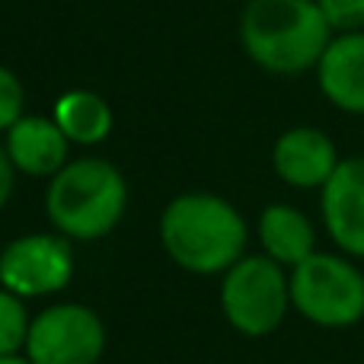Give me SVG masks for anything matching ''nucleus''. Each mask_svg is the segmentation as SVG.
<instances>
[{"mask_svg":"<svg viewBox=\"0 0 364 364\" xmlns=\"http://www.w3.org/2000/svg\"><path fill=\"white\" fill-rule=\"evenodd\" d=\"M51 119L58 122V128L64 132V138L74 147H96L112 134L115 128V112L109 106L106 96H100L96 90H68L55 100Z\"/></svg>","mask_w":364,"mask_h":364,"instance_id":"13","label":"nucleus"},{"mask_svg":"<svg viewBox=\"0 0 364 364\" xmlns=\"http://www.w3.org/2000/svg\"><path fill=\"white\" fill-rule=\"evenodd\" d=\"M128 211V182L112 160L70 157L45 186V218L70 243H93L122 224Z\"/></svg>","mask_w":364,"mask_h":364,"instance_id":"3","label":"nucleus"},{"mask_svg":"<svg viewBox=\"0 0 364 364\" xmlns=\"http://www.w3.org/2000/svg\"><path fill=\"white\" fill-rule=\"evenodd\" d=\"M74 246L61 233L32 230L0 250V288L23 301L61 294L74 278Z\"/></svg>","mask_w":364,"mask_h":364,"instance_id":"7","label":"nucleus"},{"mask_svg":"<svg viewBox=\"0 0 364 364\" xmlns=\"http://www.w3.org/2000/svg\"><path fill=\"white\" fill-rule=\"evenodd\" d=\"M106 323L87 304H51L32 316L26 358L32 364H100L106 355Z\"/></svg>","mask_w":364,"mask_h":364,"instance_id":"6","label":"nucleus"},{"mask_svg":"<svg viewBox=\"0 0 364 364\" xmlns=\"http://www.w3.org/2000/svg\"><path fill=\"white\" fill-rule=\"evenodd\" d=\"M314 74L329 106L346 115H364V32L333 36Z\"/></svg>","mask_w":364,"mask_h":364,"instance_id":"11","label":"nucleus"},{"mask_svg":"<svg viewBox=\"0 0 364 364\" xmlns=\"http://www.w3.org/2000/svg\"><path fill=\"white\" fill-rule=\"evenodd\" d=\"M336 36L364 32V0H316Z\"/></svg>","mask_w":364,"mask_h":364,"instance_id":"16","label":"nucleus"},{"mask_svg":"<svg viewBox=\"0 0 364 364\" xmlns=\"http://www.w3.org/2000/svg\"><path fill=\"white\" fill-rule=\"evenodd\" d=\"M218 301L233 333L246 339H265L294 310L291 272L265 252H246L237 265H230L220 275Z\"/></svg>","mask_w":364,"mask_h":364,"instance_id":"4","label":"nucleus"},{"mask_svg":"<svg viewBox=\"0 0 364 364\" xmlns=\"http://www.w3.org/2000/svg\"><path fill=\"white\" fill-rule=\"evenodd\" d=\"M237 32L243 55L275 77L316 70L336 36L316 0H246Z\"/></svg>","mask_w":364,"mask_h":364,"instance_id":"2","label":"nucleus"},{"mask_svg":"<svg viewBox=\"0 0 364 364\" xmlns=\"http://www.w3.org/2000/svg\"><path fill=\"white\" fill-rule=\"evenodd\" d=\"M26 115V90L23 80L6 64H0V134H6Z\"/></svg>","mask_w":364,"mask_h":364,"instance_id":"15","label":"nucleus"},{"mask_svg":"<svg viewBox=\"0 0 364 364\" xmlns=\"http://www.w3.org/2000/svg\"><path fill=\"white\" fill-rule=\"evenodd\" d=\"M160 246L192 275H224L246 256L250 224L233 201L214 192H182L170 198L157 220Z\"/></svg>","mask_w":364,"mask_h":364,"instance_id":"1","label":"nucleus"},{"mask_svg":"<svg viewBox=\"0 0 364 364\" xmlns=\"http://www.w3.org/2000/svg\"><path fill=\"white\" fill-rule=\"evenodd\" d=\"M259 246L269 259H275L284 269H297L304 259L316 252V227L297 205L288 201H272L259 211L256 220Z\"/></svg>","mask_w":364,"mask_h":364,"instance_id":"12","label":"nucleus"},{"mask_svg":"<svg viewBox=\"0 0 364 364\" xmlns=\"http://www.w3.org/2000/svg\"><path fill=\"white\" fill-rule=\"evenodd\" d=\"M0 364H32L26 355H6V358H0Z\"/></svg>","mask_w":364,"mask_h":364,"instance_id":"18","label":"nucleus"},{"mask_svg":"<svg viewBox=\"0 0 364 364\" xmlns=\"http://www.w3.org/2000/svg\"><path fill=\"white\" fill-rule=\"evenodd\" d=\"M320 218L336 250L364 259V154L342 157L333 179L320 188Z\"/></svg>","mask_w":364,"mask_h":364,"instance_id":"9","label":"nucleus"},{"mask_svg":"<svg viewBox=\"0 0 364 364\" xmlns=\"http://www.w3.org/2000/svg\"><path fill=\"white\" fill-rule=\"evenodd\" d=\"M291 304L320 329H348L364 320V269L346 252L316 250L291 269Z\"/></svg>","mask_w":364,"mask_h":364,"instance_id":"5","label":"nucleus"},{"mask_svg":"<svg viewBox=\"0 0 364 364\" xmlns=\"http://www.w3.org/2000/svg\"><path fill=\"white\" fill-rule=\"evenodd\" d=\"M4 147L10 154L16 173L32 179H51L70 164V141L58 128V122L45 115H23L4 134Z\"/></svg>","mask_w":364,"mask_h":364,"instance_id":"10","label":"nucleus"},{"mask_svg":"<svg viewBox=\"0 0 364 364\" xmlns=\"http://www.w3.org/2000/svg\"><path fill=\"white\" fill-rule=\"evenodd\" d=\"M342 154L336 141L316 125H294L278 134L272 147V170L288 188L320 192L339 170Z\"/></svg>","mask_w":364,"mask_h":364,"instance_id":"8","label":"nucleus"},{"mask_svg":"<svg viewBox=\"0 0 364 364\" xmlns=\"http://www.w3.org/2000/svg\"><path fill=\"white\" fill-rule=\"evenodd\" d=\"M16 176H19L16 166H13V160H10V154H6L4 141H0V211L10 205L13 188H16Z\"/></svg>","mask_w":364,"mask_h":364,"instance_id":"17","label":"nucleus"},{"mask_svg":"<svg viewBox=\"0 0 364 364\" xmlns=\"http://www.w3.org/2000/svg\"><path fill=\"white\" fill-rule=\"evenodd\" d=\"M29 326H32V316L26 301L19 294H13V291L0 288V358L26 352Z\"/></svg>","mask_w":364,"mask_h":364,"instance_id":"14","label":"nucleus"}]
</instances>
